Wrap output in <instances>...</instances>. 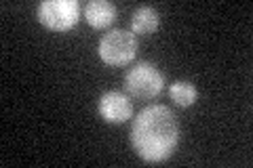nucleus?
Masks as SVG:
<instances>
[{
  "label": "nucleus",
  "mask_w": 253,
  "mask_h": 168,
  "mask_svg": "<svg viewBox=\"0 0 253 168\" xmlns=\"http://www.w3.org/2000/svg\"><path fill=\"white\" fill-rule=\"evenodd\" d=\"M169 95L179 107H190V105H194L196 103V99H199V91L194 89V84L186 82V80H177V82H173L171 89H169Z\"/></svg>",
  "instance_id": "nucleus-8"
},
{
  "label": "nucleus",
  "mask_w": 253,
  "mask_h": 168,
  "mask_svg": "<svg viewBox=\"0 0 253 168\" xmlns=\"http://www.w3.org/2000/svg\"><path fill=\"white\" fill-rule=\"evenodd\" d=\"M97 53L101 61H106L108 66H125L135 59L137 55V38L129 30H110L108 34L101 36L97 44Z\"/></svg>",
  "instance_id": "nucleus-3"
},
{
  "label": "nucleus",
  "mask_w": 253,
  "mask_h": 168,
  "mask_svg": "<svg viewBox=\"0 0 253 168\" xmlns=\"http://www.w3.org/2000/svg\"><path fill=\"white\" fill-rule=\"evenodd\" d=\"M99 116L110 124H123L133 116V103L125 93L108 91L99 97L97 103Z\"/></svg>",
  "instance_id": "nucleus-5"
},
{
  "label": "nucleus",
  "mask_w": 253,
  "mask_h": 168,
  "mask_svg": "<svg viewBox=\"0 0 253 168\" xmlns=\"http://www.w3.org/2000/svg\"><path fill=\"white\" fill-rule=\"evenodd\" d=\"M165 86V76L154 63L139 61L125 74V91L135 99H154Z\"/></svg>",
  "instance_id": "nucleus-2"
},
{
  "label": "nucleus",
  "mask_w": 253,
  "mask_h": 168,
  "mask_svg": "<svg viewBox=\"0 0 253 168\" xmlns=\"http://www.w3.org/2000/svg\"><path fill=\"white\" fill-rule=\"evenodd\" d=\"M179 143V122L167 105H148L131 124V145L144 162H165Z\"/></svg>",
  "instance_id": "nucleus-1"
},
{
  "label": "nucleus",
  "mask_w": 253,
  "mask_h": 168,
  "mask_svg": "<svg viewBox=\"0 0 253 168\" xmlns=\"http://www.w3.org/2000/svg\"><path fill=\"white\" fill-rule=\"evenodd\" d=\"M161 26V17L154 6H139L131 17V32L133 34H141V36H150L154 34Z\"/></svg>",
  "instance_id": "nucleus-7"
},
{
  "label": "nucleus",
  "mask_w": 253,
  "mask_h": 168,
  "mask_svg": "<svg viewBox=\"0 0 253 168\" xmlns=\"http://www.w3.org/2000/svg\"><path fill=\"white\" fill-rule=\"evenodd\" d=\"M116 4L108 0H91L84 4V19L91 28H108L116 21Z\"/></svg>",
  "instance_id": "nucleus-6"
},
{
  "label": "nucleus",
  "mask_w": 253,
  "mask_h": 168,
  "mask_svg": "<svg viewBox=\"0 0 253 168\" xmlns=\"http://www.w3.org/2000/svg\"><path fill=\"white\" fill-rule=\"evenodd\" d=\"M36 15L44 28L53 32H68L81 19V4L78 0H42Z\"/></svg>",
  "instance_id": "nucleus-4"
}]
</instances>
